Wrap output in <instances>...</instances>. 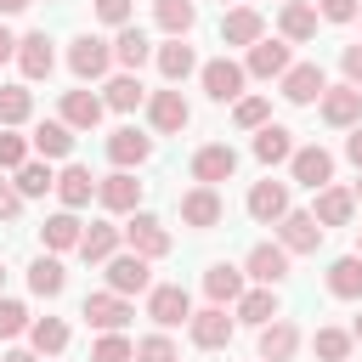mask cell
<instances>
[{
	"label": "cell",
	"mask_w": 362,
	"mask_h": 362,
	"mask_svg": "<svg viewBox=\"0 0 362 362\" xmlns=\"http://www.w3.org/2000/svg\"><path fill=\"white\" fill-rule=\"evenodd\" d=\"M356 255H362V226H356Z\"/></svg>",
	"instance_id": "58"
},
{
	"label": "cell",
	"mask_w": 362,
	"mask_h": 362,
	"mask_svg": "<svg viewBox=\"0 0 362 362\" xmlns=\"http://www.w3.org/2000/svg\"><path fill=\"white\" fill-rule=\"evenodd\" d=\"M23 209V192H17V181H0V221H11Z\"/></svg>",
	"instance_id": "50"
},
{
	"label": "cell",
	"mask_w": 362,
	"mask_h": 362,
	"mask_svg": "<svg viewBox=\"0 0 362 362\" xmlns=\"http://www.w3.org/2000/svg\"><path fill=\"white\" fill-rule=\"evenodd\" d=\"M221 215H226V204H221V192L215 187H192V192H181V221L187 226H198V232H209V226H221Z\"/></svg>",
	"instance_id": "11"
},
{
	"label": "cell",
	"mask_w": 362,
	"mask_h": 362,
	"mask_svg": "<svg viewBox=\"0 0 362 362\" xmlns=\"http://www.w3.org/2000/svg\"><path fill=\"white\" fill-rule=\"evenodd\" d=\"M328 294L334 300H362V255H339L328 266Z\"/></svg>",
	"instance_id": "32"
},
{
	"label": "cell",
	"mask_w": 362,
	"mask_h": 362,
	"mask_svg": "<svg viewBox=\"0 0 362 362\" xmlns=\"http://www.w3.org/2000/svg\"><path fill=\"white\" fill-rule=\"evenodd\" d=\"M288 170H294V181L300 187H328L334 181V153L328 147H294V158H288Z\"/></svg>",
	"instance_id": "14"
},
{
	"label": "cell",
	"mask_w": 362,
	"mask_h": 362,
	"mask_svg": "<svg viewBox=\"0 0 362 362\" xmlns=\"http://www.w3.org/2000/svg\"><path fill=\"white\" fill-rule=\"evenodd\" d=\"M255 158H260V164H283V158H294V136H288L283 124L266 119V124L255 130Z\"/></svg>",
	"instance_id": "34"
},
{
	"label": "cell",
	"mask_w": 362,
	"mask_h": 362,
	"mask_svg": "<svg viewBox=\"0 0 362 362\" xmlns=\"http://www.w3.org/2000/svg\"><path fill=\"white\" fill-rule=\"evenodd\" d=\"M147 57H153V40H147L141 28H130V23H124V28H119V40H113V62H119L124 74H136Z\"/></svg>",
	"instance_id": "33"
},
{
	"label": "cell",
	"mask_w": 362,
	"mask_h": 362,
	"mask_svg": "<svg viewBox=\"0 0 362 362\" xmlns=\"http://www.w3.org/2000/svg\"><path fill=\"white\" fill-rule=\"evenodd\" d=\"M34 113V96L23 85H0V124H23Z\"/></svg>",
	"instance_id": "40"
},
{
	"label": "cell",
	"mask_w": 362,
	"mask_h": 362,
	"mask_svg": "<svg viewBox=\"0 0 362 362\" xmlns=\"http://www.w3.org/2000/svg\"><path fill=\"white\" fill-rule=\"evenodd\" d=\"M124 243H130L136 255H147V260H164V255H170V232H164V221L147 215V209H136V215L124 221Z\"/></svg>",
	"instance_id": "2"
},
{
	"label": "cell",
	"mask_w": 362,
	"mask_h": 362,
	"mask_svg": "<svg viewBox=\"0 0 362 362\" xmlns=\"http://www.w3.org/2000/svg\"><path fill=\"white\" fill-rule=\"evenodd\" d=\"M23 6H28V0H0V11H6V17H11V11H23Z\"/></svg>",
	"instance_id": "55"
},
{
	"label": "cell",
	"mask_w": 362,
	"mask_h": 362,
	"mask_svg": "<svg viewBox=\"0 0 362 362\" xmlns=\"http://www.w3.org/2000/svg\"><path fill=\"white\" fill-rule=\"evenodd\" d=\"M34 153L40 158H68L74 153V124H62V119H45V124H34Z\"/></svg>",
	"instance_id": "30"
},
{
	"label": "cell",
	"mask_w": 362,
	"mask_h": 362,
	"mask_svg": "<svg viewBox=\"0 0 362 362\" xmlns=\"http://www.w3.org/2000/svg\"><path fill=\"white\" fill-rule=\"evenodd\" d=\"M147 153H153V141H147L136 124H119V130L107 136V158H113V170H136V164H147Z\"/></svg>",
	"instance_id": "16"
},
{
	"label": "cell",
	"mask_w": 362,
	"mask_h": 362,
	"mask_svg": "<svg viewBox=\"0 0 362 362\" xmlns=\"http://www.w3.org/2000/svg\"><path fill=\"white\" fill-rule=\"evenodd\" d=\"M90 362H136V345H130L124 334H102V339L90 345Z\"/></svg>",
	"instance_id": "43"
},
{
	"label": "cell",
	"mask_w": 362,
	"mask_h": 362,
	"mask_svg": "<svg viewBox=\"0 0 362 362\" xmlns=\"http://www.w3.org/2000/svg\"><path fill=\"white\" fill-rule=\"evenodd\" d=\"M68 68H74V79H102L113 68V45H102L96 34H79L68 45Z\"/></svg>",
	"instance_id": "6"
},
{
	"label": "cell",
	"mask_w": 362,
	"mask_h": 362,
	"mask_svg": "<svg viewBox=\"0 0 362 362\" xmlns=\"http://www.w3.org/2000/svg\"><path fill=\"white\" fill-rule=\"evenodd\" d=\"M102 113H107L102 96H90V90H62V124H74V130H96Z\"/></svg>",
	"instance_id": "24"
},
{
	"label": "cell",
	"mask_w": 362,
	"mask_h": 362,
	"mask_svg": "<svg viewBox=\"0 0 362 362\" xmlns=\"http://www.w3.org/2000/svg\"><path fill=\"white\" fill-rule=\"evenodd\" d=\"M317 6H305V0H283V17H277V28H283V40L288 45H305V40H317Z\"/></svg>",
	"instance_id": "23"
},
{
	"label": "cell",
	"mask_w": 362,
	"mask_h": 362,
	"mask_svg": "<svg viewBox=\"0 0 362 362\" xmlns=\"http://www.w3.org/2000/svg\"><path fill=\"white\" fill-rule=\"evenodd\" d=\"M0 283H6V260H0Z\"/></svg>",
	"instance_id": "59"
},
{
	"label": "cell",
	"mask_w": 362,
	"mask_h": 362,
	"mask_svg": "<svg viewBox=\"0 0 362 362\" xmlns=\"http://www.w3.org/2000/svg\"><path fill=\"white\" fill-rule=\"evenodd\" d=\"M192 345H204V351H221V345H232V328H238V317H226V305H204V311H192Z\"/></svg>",
	"instance_id": "7"
},
{
	"label": "cell",
	"mask_w": 362,
	"mask_h": 362,
	"mask_svg": "<svg viewBox=\"0 0 362 362\" xmlns=\"http://www.w3.org/2000/svg\"><path fill=\"white\" fill-rule=\"evenodd\" d=\"M28 288H34V294H45V300H51V294H62V288H68L62 260H57V255H40V260L28 266Z\"/></svg>",
	"instance_id": "37"
},
{
	"label": "cell",
	"mask_w": 362,
	"mask_h": 362,
	"mask_svg": "<svg viewBox=\"0 0 362 362\" xmlns=\"http://www.w3.org/2000/svg\"><path fill=\"white\" fill-rule=\"evenodd\" d=\"M232 119H238L243 130H260V124L272 119V102H266V96H238V107H232Z\"/></svg>",
	"instance_id": "44"
},
{
	"label": "cell",
	"mask_w": 362,
	"mask_h": 362,
	"mask_svg": "<svg viewBox=\"0 0 362 362\" xmlns=\"http://www.w3.org/2000/svg\"><path fill=\"white\" fill-rule=\"evenodd\" d=\"M322 226H345L356 215V192L351 187H317V209H311Z\"/></svg>",
	"instance_id": "26"
},
{
	"label": "cell",
	"mask_w": 362,
	"mask_h": 362,
	"mask_svg": "<svg viewBox=\"0 0 362 362\" xmlns=\"http://www.w3.org/2000/svg\"><path fill=\"white\" fill-rule=\"evenodd\" d=\"M243 68H249V79H283L294 68L288 62V40H255L249 57H243Z\"/></svg>",
	"instance_id": "8"
},
{
	"label": "cell",
	"mask_w": 362,
	"mask_h": 362,
	"mask_svg": "<svg viewBox=\"0 0 362 362\" xmlns=\"http://www.w3.org/2000/svg\"><path fill=\"white\" fill-rule=\"evenodd\" d=\"M232 170H238V153H232L226 141H209V147H198V153H192V181H204V187L232 181Z\"/></svg>",
	"instance_id": "13"
},
{
	"label": "cell",
	"mask_w": 362,
	"mask_h": 362,
	"mask_svg": "<svg viewBox=\"0 0 362 362\" xmlns=\"http://www.w3.org/2000/svg\"><path fill=\"white\" fill-rule=\"evenodd\" d=\"M317 11H322L328 23H351V17H356V0H322Z\"/></svg>",
	"instance_id": "49"
},
{
	"label": "cell",
	"mask_w": 362,
	"mask_h": 362,
	"mask_svg": "<svg viewBox=\"0 0 362 362\" xmlns=\"http://www.w3.org/2000/svg\"><path fill=\"white\" fill-rule=\"evenodd\" d=\"M153 62H158L164 85H181V79L198 68V57H192V45H187V40H170V45H158V51H153Z\"/></svg>",
	"instance_id": "29"
},
{
	"label": "cell",
	"mask_w": 362,
	"mask_h": 362,
	"mask_svg": "<svg viewBox=\"0 0 362 362\" xmlns=\"http://www.w3.org/2000/svg\"><path fill=\"white\" fill-rule=\"evenodd\" d=\"M147 283H153L147 255H136V249H130V255H113V260H107V288H113V294H141Z\"/></svg>",
	"instance_id": "15"
},
{
	"label": "cell",
	"mask_w": 362,
	"mask_h": 362,
	"mask_svg": "<svg viewBox=\"0 0 362 362\" xmlns=\"http://www.w3.org/2000/svg\"><path fill=\"white\" fill-rule=\"evenodd\" d=\"M322 90H328V79H322V68H317V62H294V68L283 74V102H294V107L322 102Z\"/></svg>",
	"instance_id": "12"
},
{
	"label": "cell",
	"mask_w": 362,
	"mask_h": 362,
	"mask_svg": "<svg viewBox=\"0 0 362 362\" xmlns=\"http://www.w3.org/2000/svg\"><path fill=\"white\" fill-rule=\"evenodd\" d=\"M40 238H45V249H79V238H85V221H79L74 209H57V215H45Z\"/></svg>",
	"instance_id": "31"
},
{
	"label": "cell",
	"mask_w": 362,
	"mask_h": 362,
	"mask_svg": "<svg viewBox=\"0 0 362 362\" xmlns=\"http://www.w3.org/2000/svg\"><path fill=\"white\" fill-rule=\"evenodd\" d=\"M79 317L90 322V328H102V334H119L130 317H136V305H130V294H85V305H79Z\"/></svg>",
	"instance_id": "1"
},
{
	"label": "cell",
	"mask_w": 362,
	"mask_h": 362,
	"mask_svg": "<svg viewBox=\"0 0 362 362\" xmlns=\"http://www.w3.org/2000/svg\"><path fill=\"white\" fill-rule=\"evenodd\" d=\"M136 362H175V345H170V334H147V339L136 345Z\"/></svg>",
	"instance_id": "46"
},
{
	"label": "cell",
	"mask_w": 362,
	"mask_h": 362,
	"mask_svg": "<svg viewBox=\"0 0 362 362\" xmlns=\"http://www.w3.org/2000/svg\"><path fill=\"white\" fill-rule=\"evenodd\" d=\"M153 23H158L170 40H181V34L198 23V6H192V0H153Z\"/></svg>",
	"instance_id": "36"
},
{
	"label": "cell",
	"mask_w": 362,
	"mask_h": 362,
	"mask_svg": "<svg viewBox=\"0 0 362 362\" xmlns=\"http://www.w3.org/2000/svg\"><path fill=\"white\" fill-rule=\"evenodd\" d=\"M90 192H96V181H90V170H85V164H68V170L57 175V198H62V209H85V204H90Z\"/></svg>",
	"instance_id": "35"
},
{
	"label": "cell",
	"mask_w": 362,
	"mask_h": 362,
	"mask_svg": "<svg viewBox=\"0 0 362 362\" xmlns=\"http://www.w3.org/2000/svg\"><path fill=\"white\" fill-rule=\"evenodd\" d=\"M221 6H226V0H221Z\"/></svg>",
	"instance_id": "60"
},
{
	"label": "cell",
	"mask_w": 362,
	"mask_h": 362,
	"mask_svg": "<svg viewBox=\"0 0 362 362\" xmlns=\"http://www.w3.org/2000/svg\"><path fill=\"white\" fill-rule=\"evenodd\" d=\"M249 215H255L260 226L283 221V215H288V181H255V187H249Z\"/></svg>",
	"instance_id": "17"
},
{
	"label": "cell",
	"mask_w": 362,
	"mask_h": 362,
	"mask_svg": "<svg viewBox=\"0 0 362 362\" xmlns=\"http://www.w3.org/2000/svg\"><path fill=\"white\" fill-rule=\"evenodd\" d=\"M243 79H249V68H243V62H232V57L204 62V90H209L215 102H238V96H243Z\"/></svg>",
	"instance_id": "9"
},
{
	"label": "cell",
	"mask_w": 362,
	"mask_h": 362,
	"mask_svg": "<svg viewBox=\"0 0 362 362\" xmlns=\"http://www.w3.org/2000/svg\"><path fill=\"white\" fill-rule=\"evenodd\" d=\"M51 187H57L51 164H23V170H17V192H23V198H45Z\"/></svg>",
	"instance_id": "41"
},
{
	"label": "cell",
	"mask_w": 362,
	"mask_h": 362,
	"mask_svg": "<svg viewBox=\"0 0 362 362\" xmlns=\"http://www.w3.org/2000/svg\"><path fill=\"white\" fill-rule=\"evenodd\" d=\"M147 317H153L158 328H181V322H192V300H187V288H181V283H158V288L147 294Z\"/></svg>",
	"instance_id": "5"
},
{
	"label": "cell",
	"mask_w": 362,
	"mask_h": 362,
	"mask_svg": "<svg viewBox=\"0 0 362 362\" xmlns=\"http://www.w3.org/2000/svg\"><path fill=\"white\" fill-rule=\"evenodd\" d=\"M339 68H345V79L362 90V45H345V57H339Z\"/></svg>",
	"instance_id": "51"
},
{
	"label": "cell",
	"mask_w": 362,
	"mask_h": 362,
	"mask_svg": "<svg viewBox=\"0 0 362 362\" xmlns=\"http://www.w3.org/2000/svg\"><path fill=\"white\" fill-rule=\"evenodd\" d=\"M147 119H153L158 136H181L187 119H192V107H187V96L170 85V90H153V96H147Z\"/></svg>",
	"instance_id": "3"
},
{
	"label": "cell",
	"mask_w": 362,
	"mask_h": 362,
	"mask_svg": "<svg viewBox=\"0 0 362 362\" xmlns=\"http://www.w3.org/2000/svg\"><path fill=\"white\" fill-rule=\"evenodd\" d=\"M277 232H283V249L288 255H317V243H322V221L311 215V209H288L283 221H277Z\"/></svg>",
	"instance_id": "4"
},
{
	"label": "cell",
	"mask_w": 362,
	"mask_h": 362,
	"mask_svg": "<svg viewBox=\"0 0 362 362\" xmlns=\"http://www.w3.org/2000/svg\"><path fill=\"white\" fill-rule=\"evenodd\" d=\"M294 351H300V328H294V322L277 317V322L260 328V362H288Z\"/></svg>",
	"instance_id": "28"
},
{
	"label": "cell",
	"mask_w": 362,
	"mask_h": 362,
	"mask_svg": "<svg viewBox=\"0 0 362 362\" xmlns=\"http://www.w3.org/2000/svg\"><path fill=\"white\" fill-rule=\"evenodd\" d=\"M0 362H34V351H6Z\"/></svg>",
	"instance_id": "54"
},
{
	"label": "cell",
	"mask_w": 362,
	"mask_h": 362,
	"mask_svg": "<svg viewBox=\"0 0 362 362\" xmlns=\"http://www.w3.org/2000/svg\"><path fill=\"white\" fill-rule=\"evenodd\" d=\"M96 198H102V209H113V215H136V209H141V181H136L130 170H113L107 181H96Z\"/></svg>",
	"instance_id": "10"
},
{
	"label": "cell",
	"mask_w": 362,
	"mask_h": 362,
	"mask_svg": "<svg viewBox=\"0 0 362 362\" xmlns=\"http://www.w3.org/2000/svg\"><path fill=\"white\" fill-rule=\"evenodd\" d=\"M243 277H249V272L215 260V266L204 272V294H209V305H238V300H243Z\"/></svg>",
	"instance_id": "22"
},
{
	"label": "cell",
	"mask_w": 362,
	"mask_h": 362,
	"mask_svg": "<svg viewBox=\"0 0 362 362\" xmlns=\"http://www.w3.org/2000/svg\"><path fill=\"white\" fill-rule=\"evenodd\" d=\"M322 119H328V124H339V130H345V124H356V119H362V90H356L351 79H345V85H334V90H322Z\"/></svg>",
	"instance_id": "25"
},
{
	"label": "cell",
	"mask_w": 362,
	"mask_h": 362,
	"mask_svg": "<svg viewBox=\"0 0 362 362\" xmlns=\"http://www.w3.org/2000/svg\"><path fill=\"white\" fill-rule=\"evenodd\" d=\"M283 311H277V288L272 283H260V288H243V300H238V322H255V328H266V322H277Z\"/></svg>",
	"instance_id": "27"
},
{
	"label": "cell",
	"mask_w": 362,
	"mask_h": 362,
	"mask_svg": "<svg viewBox=\"0 0 362 362\" xmlns=\"http://www.w3.org/2000/svg\"><path fill=\"white\" fill-rule=\"evenodd\" d=\"M28 147H34V141H23V136L0 130V170H23V164H28Z\"/></svg>",
	"instance_id": "45"
},
{
	"label": "cell",
	"mask_w": 362,
	"mask_h": 362,
	"mask_svg": "<svg viewBox=\"0 0 362 362\" xmlns=\"http://www.w3.org/2000/svg\"><path fill=\"white\" fill-rule=\"evenodd\" d=\"M6 57H17V34L0 23V62H6Z\"/></svg>",
	"instance_id": "53"
},
{
	"label": "cell",
	"mask_w": 362,
	"mask_h": 362,
	"mask_svg": "<svg viewBox=\"0 0 362 362\" xmlns=\"http://www.w3.org/2000/svg\"><path fill=\"white\" fill-rule=\"evenodd\" d=\"M351 192H356V204H362V181H356V187H351Z\"/></svg>",
	"instance_id": "57"
},
{
	"label": "cell",
	"mask_w": 362,
	"mask_h": 362,
	"mask_svg": "<svg viewBox=\"0 0 362 362\" xmlns=\"http://www.w3.org/2000/svg\"><path fill=\"white\" fill-rule=\"evenodd\" d=\"M255 40H266L260 11H255V6H232V11L221 17V45H255Z\"/></svg>",
	"instance_id": "19"
},
{
	"label": "cell",
	"mask_w": 362,
	"mask_h": 362,
	"mask_svg": "<svg viewBox=\"0 0 362 362\" xmlns=\"http://www.w3.org/2000/svg\"><path fill=\"white\" fill-rule=\"evenodd\" d=\"M351 339H356V345H362V317H356V322H351Z\"/></svg>",
	"instance_id": "56"
},
{
	"label": "cell",
	"mask_w": 362,
	"mask_h": 362,
	"mask_svg": "<svg viewBox=\"0 0 362 362\" xmlns=\"http://www.w3.org/2000/svg\"><path fill=\"white\" fill-rule=\"evenodd\" d=\"M113 113H136L141 102H147V90H141V79L136 74H119V79H107V96H102Z\"/></svg>",
	"instance_id": "38"
},
{
	"label": "cell",
	"mask_w": 362,
	"mask_h": 362,
	"mask_svg": "<svg viewBox=\"0 0 362 362\" xmlns=\"http://www.w3.org/2000/svg\"><path fill=\"white\" fill-rule=\"evenodd\" d=\"M311 345H317V356H322V362H345L356 339H351L345 328H317V339H311Z\"/></svg>",
	"instance_id": "42"
},
{
	"label": "cell",
	"mask_w": 362,
	"mask_h": 362,
	"mask_svg": "<svg viewBox=\"0 0 362 362\" xmlns=\"http://www.w3.org/2000/svg\"><path fill=\"white\" fill-rule=\"evenodd\" d=\"M17 334H28V311L17 300H0V339H17Z\"/></svg>",
	"instance_id": "47"
},
{
	"label": "cell",
	"mask_w": 362,
	"mask_h": 362,
	"mask_svg": "<svg viewBox=\"0 0 362 362\" xmlns=\"http://www.w3.org/2000/svg\"><path fill=\"white\" fill-rule=\"evenodd\" d=\"M345 158H351V164H356V170H362V124H356V130H351V136H345Z\"/></svg>",
	"instance_id": "52"
},
{
	"label": "cell",
	"mask_w": 362,
	"mask_h": 362,
	"mask_svg": "<svg viewBox=\"0 0 362 362\" xmlns=\"http://www.w3.org/2000/svg\"><path fill=\"white\" fill-rule=\"evenodd\" d=\"M17 68H23V79H45V74L57 68V51H51L45 28H40V34H23V40H17Z\"/></svg>",
	"instance_id": "20"
},
{
	"label": "cell",
	"mask_w": 362,
	"mask_h": 362,
	"mask_svg": "<svg viewBox=\"0 0 362 362\" xmlns=\"http://www.w3.org/2000/svg\"><path fill=\"white\" fill-rule=\"evenodd\" d=\"M119 238H124V226L90 221V226H85V238H79V260H90V266H107V260L119 255Z\"/></svg>",
	"instance_id": "21"
},
{
	"label": "cell",
	"mask_w": 362,
	"mask_h": 362,
	"mask_svg": "<svg viewBox=\"0 0 362 362\" xmlns=\"http://www.w3.org/2000/svg\"><path fill=\"white\" fill-rule=\"evenodd\" d=\"M28 339H34L40 356H57V351L68 345V322H62V317H40V322H28Z\"/></svg>",
	"instance_id": "39"
},
{
	"label": "cell",
	"mask_w": 362,
	"mask_h": 362,
	"mask_svg": "<svg viewBox=\"0 0 362 362\" xmlns=\"http://www.w3.org/2000/svg\"><path fill=\"white\" fill-rule=\"evenodd\" d=\"M96 17L113 23V28H124L130 23V0H96Z\"/></svg>",
	"instance_id": "48"
},
{
	"label": "cell",
	"mask_w": 362,
	"mask_h": 362,
	"mask_svg": "<svg viewBox=\"0 0 362 362\" xmlns=\"http://www.w3.org/2000/svg\"><path fill=\"white\" fill-rule=\"evenodd\" d=\"M243 272H249L255 283H272V288H277V283L288 277V249H283V243H255L249 260H243Z\"/></svg>",
	"instance_id": "18"
}]
</instances>
